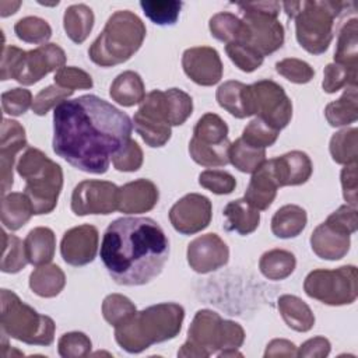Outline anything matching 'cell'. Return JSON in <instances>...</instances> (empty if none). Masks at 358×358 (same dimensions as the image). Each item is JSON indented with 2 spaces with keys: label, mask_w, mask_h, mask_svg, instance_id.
<instances>
[{
  "label": "cell",
  "mask_w": 358,
  "mask_h": 358,
  "mask_svg": "<svg viewBox=\"0 0 358 358\" xmlns=\"http://www.w3.org/2000/svg\"><path fill=\"white\" fill-rule=\"evenodd\" d=\"M131 131L130 117L96 95L66 99L53 110V151L88 173H105Z\"/></svg>",
  "instance_id": "cell-1"
},
{
  "label": "cell",
  "mask_w": 358,
  "mask_h": 358,
  "mask_svg": "<svg viewBox=\"0 0 358 358\" xmlns=\"http://www.w3.org/2000/svg\"><path fill=\"white\" fill-rule=\"evenodd\" d=\"M169 256V241L157 221L123 217L110 222L101 243V259L120 285H143L159 275Z\"/></svg>",
  "instance_id": "cell-2"
},
{
  "label": "cell",
  "mask_w": 358,
  "mask_h": 358,
  "mask_svg": "<svg viewBox=\"0 0 358 358\" xmlns=\"http://www.w3.org/2000/svg\"><path fill=\"white\" fill-rule=\"evenodd\" d=\"M193 112V101L179 88L154 90L145 95L133 116V124L150 147H162L171 138V127L183 124Z\"/></svg>",
  "instance_id": "cell-3"
},
{
  "label": "cell",
  "mask_w": 358,
  "mask_h": 358,
  "mask_svg": "<svg viewBox=\"0 0 358 358\" xmlns=\"http://www.w3.org/2000/svg\"><path fill=\"white\" fill-rule=\"evenodd\" d=\"M185 319V309L175 302H164L136 312L115 327L116 343L130 354H138L152 344L175 338Z\"/></svg>",
  "instance_id": "cell-4"
},
{
  "label": "cell",
  "mask_w": 358,
  "mask_h": 358,
  "mask_svg": "<svg viewBox=\"0 0 358 358\" xmlns=\"http://www.w3.org/2000/svg\"><path fill=\"white\" fill-rule=\"evenodd\" d=\"M243 341L245 330L239 323L224 320L214 310L200 309L189 326L187 340L178 351V357H242L238 348Z\"/></svg>",
  "instance_id": "cell-5"
},
{
  "label": "cell",
  "mask_w": 358,
  "mask_h": 358,
  "mask_svg": "<svg viewBox=\"0 0 358 358\" xmlns=\"http://www.w3.org/2000/svg\"><path fill=\"white\" fill-rule=\"evenodd\" d=\"M352 3L343 1H285L287 15L295 20L298 43L312 55H322L333 41L337 18Z\"/></svg>",
  "instance_id": "cell-6"
},
{
  "label": "cell",
  "mask_w": 358,
  "mask_h": 358,
  "mask_svg": "<svg viewBox=\"0 0 358 358\" xmlns=\"http://www.w3.org/2000/svg\"><path fill=\"white\" fill-rule=\"evenodd\" d=\"M145 32V25L137 14L129 10L116 11L90 46L88 56L101 67L124 63L140 49Z\"/></svg>",
  "instance_id": "cell-7"
},
{
  "label": "cell",
  "mask_w": 358,
  "mask_h": 358,
  "mask_svg": "<svg viewBox=\"0 0 358 358\" xmlns=\"http://www.w3.org/2000/svg\"><path fill=\"white\" fill-rule=\"evenodd\" d=\"M17 172L25 180L24 193L34 214H49L55 210L63 187V171L41 150L28 147L17 162Z\"/></svg>",
  "instance_id": "cell-8"
},
{
  "label": "cell",
  "mask_w": 358,
  "mask_h": 358,
  "mask_svg": "<svg viewBox=\"0 0 358 358\" xmlns=\"http://www.w3.org/2000/svg\"><path fill=\"white\" fill-rule=\"evenodd\" d=\"M0 324L8 337L29 345H50L55 338V322L38 313L8 289L0 292Z\"/></svg>",
  "instance_id": "cell-9"
},
{
  "label": "cell",
  "mask_w": 358,
  "mask_h": 358,
  "mask_svg": "<svg viewBox=\"0 0 358 358\" xmlns=\"http://www.w3.org/2000/svg\"><path fill=\"white\" fill-rule=\"evenodd\" d=\"M66 53L56 43H43L32 50H22L17 46H3L1 73L6 80H17L24 85H32L50 71L64 67Z\"/></svg>",
  "instance_id": "cell-10"
},
{
  "label": "cell",
  "mask_w": 358,
  "mask_h": 358,
  "mask_svg": "<svg viewBox=\"0 0 358 358\" xmlns=\"http://www.w3.org/2000/svg\"><path fill=\"white\" fill-rule=\"evenodd\" d=\"M242 13L246 36L245 43L255 48L263 57L278 50L284 43V27L278 21V1H257L238 4Z\"/></svg>",
  "instance_id": "cell-11"
},
{
  "label": "cell",
  "mask_w": 358,
  "mask_h": 358,
  "mask_svg": "<svg viewBox=\"0 0 358 358\" xmlns=\"http://www.w3.org/2000/svg\"><path fill=\"white\" fill-rule=\"evenodd\" d=\"M228 126L215 113H204L196 123L189 143L192 159L206 168L225 166L229 162Z\"/></svg>",
  "instance_id": "cell-12"
},
{
  "label": "cell",
  "mask_w": 358,
  "mask_h": 358,
  "mask_svg": "<svg viewBox=\"0 0 358 358\" xmlns=\"http://www.w3.org/2000/svg\"><path fill=\"white\" fill-rule=\"evenodd\" d=\"M303 289L308 296L326 305H350L358 296L357 267L350 264L333 270H313L306 275Z\"/></svg>",
  "instance_id": "cell-13"
},
{
  "label": "cell",
  "mask_w": 358,
  "mask_h": 358,
  "mask_svg": "<svg viewBox=\"0 0 358 358\" xmlns=\"http://www.w3.org/2000/svg\"><path fill=\"white\" fill-rule=\"evenodd\" d=\"M248 115H256L275 130L287 127L292 117V102L284 88L273 80H260L246 85Z\"/></svg>",
  "instance_id": "cell-14"
},
{
  "label": "cell",
  "mask_w": 358,
  "mask_h": 358,
  "mask_svg": "<svg viewBox=\"0 0 358 358\" xmlns=\"http://www.w3.org/2000/svg\"><path fill=\"white\" fill-rule=\"evenodd\" d=\"M119 206V187L108 180L80 182L71 194V211L76 215L112 214Z\"/></svg>",
  "instance_id": "cell-15"
},
{
  "label": "cell",
  "mask_w": 358,
  "mask_h": 358,
  "mask_svg": "<svg viewBox=\"0 0 358 358\" xmlns=\"http://www.w3.org/2000/svg\"><path fill=\"white\" fill-rule=\"evenodd\" d=\"M213 217V206L208 197L189 193L179 199L169 210L172 227L183 235H193L206 229Z\"/></svg>",
  "instance_id": "cell-16"
},
{
  "label": "cell",
  "mask_w": 358,
  "mask_h": 358,
  "mask_svg": "<svg viewBox=\"0 0 358 358\" xmlns=\"http://www.w3.org/2000/svg\"><path fill=\"white\" fill-rule=\"evenodd\" d=\"M229 259L227 243L217 234H206L187 245V263L200 274L211 273L225 266Z\"/></svg>",
  "instance_id": "cell-17"
},
{
  "label": "cell",
  "mask_w": 358,
  "mask_h": 358,
  "mask_svg": "<svg viewBox=\"0 0 358 358\" xmlns=\"http://www.w3.org/2000/svg\"><path fill=\"white\" fill-rule=\"evenodd\" d=\"M185 74L199 85L210 87L222 78V62L218 52L210 46L189 48L183 52Z\"/></svg>",
  "instance_id": "cell-18"
},
{
  "label": "cell",
  "mask_w": 358,
  "mask_h": 358,
  "mask_svg": "<svg viewBox=\"0 0 358 358\" xmlns=\"http://www.w3.org/2000/svg\"><path fill=\"white\" fill-rule=\"evenodd\" d=\"M99 234L91 224H83L64 232L60 242L63 260L70 266H85L91 263L98 250Z\"/></svg>",
  "instance_id": "cell-19"
},
{
  "label": "cell",
  "mask_w": 358,
  "mask_h": 358,
  "mask_svg": "<svg viewBox=\"0 0 358 358\" xmlns=\"http://www.w3.org/2000/svg\"><path fill=\"white\" fill-rule=\"evenodd\" d=\"M27 147L25 129L11 119H3L0 134V162H1V193L3 196L13 186V166L15 155Z\"/></svg>",
  "instance_id": "cell-20"
},
{
  "label": "cell",
  "mask_w": 358,
  "mask_h": 358,
  "mask_svg": "<svg viewBox=\"0 0 358 358\" xmlns=\"http://www.w3.org/2000/svg\"><path fill=\"white\" fill-rule=\"evenodd\" d=\"M268 162L278 187L302 185L308 182L313 171V165L308 154L298 150L268 159Z\"/></svg>",
  "instance_id": "cell-21"
},
{
  "label": "cell",
  "mask_w": 358,
  "mask_h": 358,
  "mask_svg": "<svg viewBox=\"0 0 358 358\" xmlns=\"http://www.w3.org/2000/svg\"><path fill=\"white\" fill-rule=\"evenodd\" d=\"M158 187L150 179H136L119 187L117 210L124 214H141L158 203Z\"/></svg>",
  "instance_id": "cell-22"
},
{
  "label": "cell",
  "mask_w": 358,
  "mask_h": 358,
  "mask_svg": "<svg viewBox=\"0 0 358 358\" xmlns=\"http://www.w3.org/2000/svg\"><path fill=\"white\" fill-rule=\"evenodd\" d=\"M350 234L329 224L322 222L310 235V246L313 253L324 260H340L350 250Z\"/></svg>",
  "instance_id": "cell-23"
},
{
  "label": "cell",
  "mask_w": 358,
  "mask_h": 358,
  "mask_svg": "<svg viewBox=\"0 0 358 358\" xmlns=\"http://www.w3.org/2000/svg\"><path fill=\"white\" fill-rule=\"evenodd\" d=\"M278 185L273 176L270 162L266 159L264 164L253 172L248 189L245 192V200L259 211L267 210L277 196Z\"/></svg>",
  "instance_id": "cell-24"
},
{
  "label": "cell",
  "mask_w": 358,
  "mask_h": 358,
  "mask_svg": "<svg viewBox=\"0 0 358 358\" xmlns=\"http://www.w3.org/2000/svg\"><path fill=\"white\" fill-rule=\"evenodd\" d=\"M225 217L224 228L239 235H249L257 229L260 222V213L252 207L245 199L229 201L222 211Z\"/></svg>",
  "instance_id": "cell-25"
},
{
  "label": "cell",
  "mask_w": 358,
  "mask_h": 358,
  "mask_svg": "<svg viewBox=\"0 0 358 358\" xmlns=\"http://www.w3.org/2000/svg\"><path fill=\"white\" fill-rule=\"evenodd\" d=\"M24 245L28 262L31 264H48L55 256L56 236L50 228L36 227L28 232Z\"/></svg>",
  "instance_id": "cell-26"
},
{
  "label": "cell",
  "mask_w": 358,
  "mask_h": 358,
  "mask_svg": "<svg viewBox=\"0 0 358 358\" xmlns=\"http://www.w3.org/2000/svg\"><path fill=\"white\" fill-rule=\"evenodd\" d=\"M278 310L285 324L295 331H309L315 324V316L310 308L295 295H281L277 301Z\"/></svg>",
  "instance_id": "cell-27"
},
{
  "label": "cell",
  "mask_w": 358,
  "mask_h": 358,
  "mask_svg": "<svg viewBox=\"0 0 358 358\" xmlns=\"http://www.w3.org/2000/svg\"><path fill=\"white\" fill-rule=\"evenodd\" d=\"M109 95L122 106H134L145 98V87L136 71L127 70L113 80Z\"/></svg>",
  "instance_id": "cell-28"
},
{
  "label": "cell",
  "mask_w": 358,
  "mask_h": 358,
  "mask_svg": "<svg viewBox=\"0 0 358 358\" xmlns=\"http://www.w3.org/2000/svg\"><path fill=\"white\" fill-rule=\"evenodd\" d=\"M306 211L296 204H285L271 218V232L281 239L298 236L306 227Z\"/></svg>",
  "instance_id": "cell-29"
},
{
  "label": "cell",
  "mask_w": 358,
  "mask_h": 358,
  "mask_svg": "<svg viewBox=\"0 0 358 358\" xmlns=\"http://www.w3.org/2000/svg\"><path fill=\"white\" fill-rule=\"evenodd\" d=\"M34 215V208L25 193L11 192L1 199V222L10 231L22 228Z\"/></svg>",
  "instance_id": "cell-30"
},
{
  "label": "cell",
  "mask_w": 358,
  "mask_h": 358,
  "mask_svg": "<svg viewBox=\"0 0 358 358\" xmlns=\"http://www.w3.org/2000/svg\"><path fill=\"white\" fill-rule=\"evenodd\" d=\"M66 285V275L56 264H42L29 275L31 289L42 298H53L62 292Z\"/></svg>",
  "instance_id": "cell-31"
},
{
  "label": "cell",
  "mask_w": 358,
  "mask_h": 358,
  "mask_svg": "<svg viewBox=\"0 0 358 358\" xmlns=\"http://www.w3.org/2000/svg\"><path fill=\"white\" fill-rule=\"evenodd\" d=\"M326 120L333 127L348 126L358 119V96H357V85L347 87L343 95L330 102L324 109Z\"/></svg>",
  "instance_id": "cell-32"
},
{
  "label": "cell",
  "mask_w": 358,
  "mask_h": 358,
  "mask_svg": "<svg viewBox=\"0 0 358 358\" xmlns=\"http://www.w3.org/2000/svg\"><path fill=\"white\" fill-rule=\"evenodd\" d=\"M63 27L74 43H83L94 27V13L85 4H73L66 8Z\"/></svg>",
  "instance_id": "cell-33"
},
{
  "label": "cell",
  "mask_w": 358,
  "mask_h": 358,
  "mask_svg": "<svg viewBox=\"0 0 358 358\" xmlns=\"http://www.w3.org/2000/svg\"><path fill=\"white\" fill-rule=\"evenodd\" d=\"M296 266L294 253L284 249H271L264 252L259 260V268L262 274L271 280L280 281L289 277Z\"/></svg>",
  "instance_id": "cell-34"
},
{
  "label": "cell",
  "mask_w": 358,
  "mask_h": 358,
  "mask_svg": "<svg viewBox=\"0 0 358 358\" xmlns=\"http://www.w3.org/2000/svg\"><path fill=\"white\" fill-rule=\"evenodd\" d=\"M334 63L358 69V21L355 17L348 20L338 32Z\"/></svg>",
  "instance_id": "cell-35"
},
{
  "label": "cell",
  "mask_w": 358,
  "mask_h": 358,
  "mask_svg": "<svg viewBox=\"0 0 358 358\" xmlns=\"http://www.w3.org/2000/svg\"><path fill=\"white\" fill-rule=\"evenodd\" d=\"M215 98L218 105L232 116L238 119L249 116L246 108V84L235 80L225 81L218 87Z\"/></svg>",
  "instance_id": "cell-36"
},
{
  "label": "cell",
  "mask_w": 358,
  "mask_h": 358,
  "mask_svg": "<svg viewBox=\"0 0 358 358\" xmlns=\"http://www.w3.org/2000/svg\"><path fill=\"white\" fill-rule=\"evenodd\" d=\"M208 28L211 35L225 43L243 42L246 36V29L243 21L232 13L221 11L210 18Z\"/></svg>",
  "instance_id": "cell-37"
},
{
  "label": "cell",
  "mask_w": 358,
  "mask_h": 358,
  "mask_svg": "<svg viewBox=\"0 0 358 358\" xmlns=\"http://www.w3.org/2000/svg\"><path fill=\"white\" fill-rule=\"evenodd\" d=\"M266 161V150L256 148L245 143L241 137L231 143L229 147V162L241 172L253 173Z\"/></svg>",
  "instance_id": "cell-38"
},
{
  "label": "cell",
  "mask_w": 358,
  "mask_h": 358,
  "mask_svg": "<svg viewBox=\"0 0 358 358\" xmlns=\"http://www.w3.org/2000/svg\"><path fill=\"white\" fill-rule=\"evenodd\" d=\"M330 154L334 162L348 165L357 162L358 157V129H343L330 138Z\"/></svg>",
  "instance_id": "cell-39"
},
{
  "label": "cell",
  "mask_w": 358,
  "mask_h": 358,
  "mask_svg": "<svg viewBox=\"0 0 358 358\" xmlns=\"http://www.w3.org/2000/svg\"><path fill=\"white\" fill-rule=\"evenodd\" d=\"M3 239V255H1V271L3 273H18L21 271L29 262L25 252L24 242L15 236L7 234L4 229L1 231Z\"/></svg>",
  "instance_id": "cell-40"
},
{
  "label": "cell",
  "mask_w": 358,
  "mask_h": 358,
  "mask_svg": "<svg viewBox=\"0 0 358 358\" xmlns=\"http://www.w3.org/2000/svg\"><path fill=\"white\" fill-rule=\"evenodd\" d=\"M183 3L176 0H143L140 7L144 14L157 25H173L178 18Z\"/></svg>",
  "instance_id": "cell-41"
},
{
  "label": "cell",
  "mask_w": 358,
  "mask_h": 358,
  "mask_svg": "<svg viewBox=\"0 0 358 358\" xmlns=\"http://www.w3.org/2000/svg\"><path fill=\"white\" fill-rule=\"evenodd\" d=\"M358 69H352L338 63H329L324 67L322 87L327 94L340 91L341 88L357 85Z\"/></svg>",
  "instance_id": "cell-42"
},
{
  "label": "cell",
  "mask_w": 358,
  "mask_h": 358,
  "mask_svg": "<svg viewBox=\"0 0 358 358\" xmlns=\"http://www.w3.org/2000/svg\"><path fill=\"white\" fill-rule=\"evenodd\" d=\"M15 35L28 43H46V41L52 36L50 25L39 17H24L18 20L14 25Z\"/></svg>",
  "instance_id": "cell-43"
},
{
  "label": "cell",
  "mask_w": 358,
  "mask_h": 358,
  "mask_svg": "<svg viewBox=\"0 0 358 358\" xmlns=\"http://www.w3.org/2000/svg\"><path fill=\"white\" fill-rule=\"evenodd\" d=\"M136 312V305L122 294H110L102 302L103 319L115 327L130 319Z\"/></svg>",
  "instance_id": "cell-44"
},
{
  "label": "cell",
  "mask_w": 358,
  "mask_h": 358,
  "mask_svg": "<svg viewBox=\"0 0 358 358\" xmlns=\"http://www.w3.org/2000/svg\"><path fill=\"white\" fill-rule=\"evenodd\" d=\"M225 52L232 63L245 73H252L259 69L264 57L250 45L245 42H231L225 45Z\"/></svg>",
  "instance_id": "cell-45"
},
{
  "label": "cell",
  "mask_w": 358,
  "mask_h": 358,
  "mask_svg": "<svg viewBox=\"0 0 358 358\" xmlns=\"http://www.w3.org/2000/svg\"><path fill=\"white\" fill-rule=\"evenodd\" d=\"M278 130L270 127L267 123H264L262 119L255 117L249 122V124L243 129L241 138L248 143L252 147L256 148H264L270 147L275 143L278 137Z\"/></svg>",
  "instance_id": "cell-46"
},
{
  "label": "cell",
  "mask_w": 358,
  "mask_h": 358,
  "mask_svg": "<svg viewBox=\"0 0 358 358\" xmlns=\"http://www.w3.org/2000/svg\"><path fill=\"white\" fill-rule=\"evenodd\" d=\"M91 340L81 331L64 333L57 343L59 355L63 358H83L91 351Z\"/></svg>",
  "instance_id": "cell-47"
},
{
  "label": "cell",
  "mask_w": 358,
  "mask_h": 358,
  "mask_svg": "<svg viewBox=\"0 0 358 358\" xmlns=\"http://www.w3.org/2000/svg\"><path fill=\"white\" fill-rule=\"evenodd\" d=\"M275 70L280 76L295 84H306L315 76V70L310 67V64L295 57H287L277 62Z\"/></svg>",
  "instance_id": "cell-48"
},
{
  "label": "cell",
  "mask_w": 358,
  "mask_h": 358,
  "mask_svg": "<svg viewBox=\"0 0 358 358\" xmlns=\"http://www.w3.org/2000/svg\"><path fill=\"white\" fill-rule=\"evenodd\" d=\"M74 91L62 88L59 85H48L41 90L32 102V112L38 116L46 115L52 108H56L59 103L66 101Z\"/></svg>",
  "instance_id": "cell-49"
},
{
  "label": "cell",
  "mask_w": 358,
  "mask_h": 358,
  "mask_svg": "<svg viewBox=\"0 0 358 358\" xmlns=\"http://www.w3.org/2000/svg\"><path fill=\"white\" fill-rule=\"evenodd\" d=\"M199 183L204 189L215 194H229L236 187L235 178L229 172L220 171V169L203 171L199 175Z\"/></svg>",
  "instance_id": "cell-50"
},
{
  "label": "cell",
  "mask_w": 358,
  "mask_h": 358,
  "mask_svg": "<svg viewBox=\"0 0 358 358\" xmlns=\"http://www.w3.org/2000/svg\"><path fill=\"white\" fill-rule=\"evenodd\" d=\"M55 84L66 88V90H90L92 88L94 83L91 76L74 66H64L62 69H59L55 74Z\"/></svg>",
  "instance_id": "cell-51"
},
{
  "label": "cell",
  "mask_w": 358,
  "mask_h": 358,
  "mask_svg": "<svg viewBox=\"0 0 358 358\" xmlns=\"http://www.w3.org/2000/svg\"><path fill=\"white\" fill-rule=\"evenodd\" d=\"M32 94L25 88H13L1 94L3 112L11 116L24 115L29 108H32Z\"/></svg>",
  "instance_id": "cell-52"
},
{
  "label": "cell",
  "mask_w": 358,
  "mask_h": 358,
  "mask_svg": "<svg viewBox=\"0 0 358 358\" xmlns=\"http://www.w3.org/2000/svg\"><path fill=\"white\" fill-rule=\"evenodd\" d=\"M113 166L120 172H134L143 165V150L137 141L130 140L126 147L112 158Z\"/></svg>",
  "instance_id": "cell-53"
},
{
  "label": "cell",
  "mask_w": 358,
  "mask_h": 358,
  "mask_svg": "<svg viewBox=\"0 0 358 358\" xmlns=\"http://www.w3.org/2000/svg\"><path fill=\"white\" fill-rule=\"evenodd\" d=\"M326 222L343 229L344 232L352 235L358 228V218H357V207L350 204H344L338 207L334 213H331Z\"/></svg>",
  "instance_id": "cell-54"
},
{
  "label": "cell",
  "mask_w": 358,
  "mask_h": 358,
  "mask_svg": "<svg viewBox=\"0 0 358 358\" xmlns=\"http://www.w3.org/2000/svg\"><path fill=\"white\" fill-rule=\"evenodd\" d=\"M341 187H343V196L347 201V204L357 207V189H358V180H357V162L348 164L341 171Z\"/></svg>",
  "instance_id": "cell-55"
},
{
  "label": "cell",
  "mask_w": 358,
  "mask_h": 358,
  "mask_svg": "<svg viewBox=\"0 0 358 358\" xmlns=\"http://www.w3.org/2000/svg\"><path fill=\"white\" fill-rule=\"evenodd\" d=\"M330 352V341L324 337H313L305 341L296 351V357H327Z\"/></svg>",
  "instance_id": "cell-56"
},
{
  "label": "cell",
  "mask_w": 358,
  "mask_h": 358,
  "mask_svg": "<svg viewBox=\"0 0 358 358\" xmlns=\"http://www.w3.org/2000/svg\"><path fill=\"white\" fill-rule=\"evenodd\" d=\"M264 357H296V347L288 340L275 338L267 344Z\"/></svg>",
  "instance_id": "cell-57"
},
{
  "label": "cell",
  "mask_w": 358,
  "mask_h": 358,
  "mask_svg": "<svg viewBox=\"0 0 358 358\" xmlns=\"http://www.w3.org/2000/svg\"><path fill=\"white\" fill-rule=\"evenodd\" d=\"M21 6V1H7V0H3L0 1V15L1 17H7L10 14H14L18 7Z\"/></svg>",
  "instance_id": "cell-58"
}]
</instances>
